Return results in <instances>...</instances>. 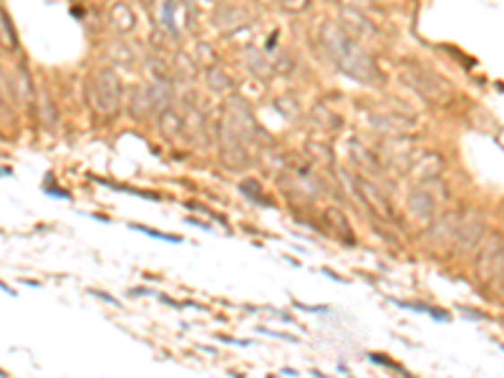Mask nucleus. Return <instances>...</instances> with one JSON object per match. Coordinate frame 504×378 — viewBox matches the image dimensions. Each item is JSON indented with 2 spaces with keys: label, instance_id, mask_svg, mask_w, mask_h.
<instances>
[{
  "label": "nucleus",
  "instance_id": "nucleus-1",
  "mask_svg": "<svg viewBox=\"0 0 504 378\" xmlns=\"http://www.w3.org/2000/svg\"><path fill=\"white\" fill-rule=\"evenodd\" d=\"M134 230L146 232L149 237H157V240H172V243H179L177 237H169V235H161V232H157V230H146V228H142V225H134Z\"/></svg>",
  "mask_w": 504,
  "mask_h": 378
}]
</instances>
